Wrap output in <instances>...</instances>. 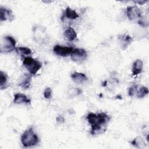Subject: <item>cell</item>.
Segmentation results:
<instances>
[{
  "instance_id": "1",
  "label": "cell",
  "mask_w": 149,
  "mask_h": 149,
  "mask_svg": "<svg viewBox=\"0 0 149 149\" xmlns=\"http://www.w3.org/2000/svg\"><path fill=\"white\" fill-rule=\"evenodd\" d=\"M86 119L91 125L90 134L96 135L105 130L107 125L111 118L105 112H100L98 113H89L87 115Z\"/></svg>"
},
{
  "instance_id": "2",
  "label": "cell",
  "mask_w": 149,
  "mask_h": 149,
  "mask_svg": "<svg viewBox=\"0 0 149 149\" xmlns=\"http://www.w3.org/2000/svg\"><path fill=\"white\" fill-rule=\"evenodd\" d=\"M22 144L24 147H30L36 146L39 143V138L34 132L33 127L26 130L21 136Z\"/></svg>"
},
{
  "instance_id": "3",
  "label": "cell",
  "mask_w": 149,
  "mask_h": 149,
  "mask_svg": "<svg viewBox=\"0 0 149 149\" xmlns=\"http://www.w3.org/2000/svg\"><path fill=\"white\" fill-rule=\"evenodd\" d=\"M23 64L31 75L36 74L37 72L42 68L41 63L38 60L30 56L24 57Z\"/></svg>"
},
{
  "instance_id": "4",
  "label": "cell",
  "mask_w": 149,
  "mask_h": 149,
  "mask_svg": "<svg viewBox=\"0 0 149 149\" xmlns=\"http://www.w3.org/2000/svg\"><path fill=\"white\" fill-rule=\"evenodd\" d=\"M16 41L15 39L10 36H6L3 37L0 47L1 53H8L16 49Z\"/></svg>"
},
{
  "instance_id": "5",
  "label": "cell",
  "mask_w": 149,
  "mask_h": 149,
  "mask_svg": "<svg viewBox=\"0 0 149 149\" xmlns=\"http://www.w3.org/2000/svg\"><path fill=\"white\" fill-rule=\"evenodd\" d=\"M70 57L74 62L81 63L87 59V54L86 50L83 48H73Z\"/></svg>"
},
{
  "instance_id": "6",
  "label": "cell",
  "mask_w": 149,
  "mask_h": 149,
  "mask_svg": "<svg viewBox=\"0 0 149 149\" xmlns=\"http://www.w3.org/2000/svg\"><path fill=\"white\" fill-rule=\"evenodd\" d=\"M126 15L130 20H133L141 18V12L136 6H129L126 8Z\"/></svg>"
},
{
  "instance_id": "7",
  "label": "cell",
  "mask_w": 149,
  "mask_h": 149,
  "mask_svg": "<svg viewBox=\"0 0 149 149\" xmlns=\"http://www.w3.org/2000/svg\"><path fill=\"white\" fill-rule=\"evenodd\" d=\"M73 48L60 45H56L54 47L53 51L55 54L63 57H66L71 54Z\"/></svg>"
},
{
  "instance_id": "8",
  "label": "cell",
  "mask_w": 149,
  "mask_h": 149,
  "mask_svg": "<svg viewBox=\"0 0 149 149\" xmlns=\"http://www.w3.org/2000/svg\"><path fill=\"white\" fill-rule=\"evenodd\" d=\"M34 37L36 41L44 42L46 39V29L41 26H35L33 28Z\"/></svg>"
},
{
  "instance_id": "9",
  "label": "cell",
  "mask_w": 149,
  "mask_h": 149,
  "mask_svg": "<svg viewBox=\"0 0 149 149\" xmlns=\"http://www.w3.org/2000/svg\"><path fill=\"white\" fill-rule=\"evenodd\" d=\"M14 19V15L10 9L1 6L0 8V20L1 22L7 20L12 22Z\"/></svg>"
},
{
  "instance_id": "10",
  "label": "cell",
  "mask_w": 149,
  "mask_h": 149,
  "mask_svg": "<svg viewBox=\"0 0 149 149\" xmlns=\"http://www.w3.org/2000/svg\"><path fill=\"white\" fill-rule=\"evenodd\" d=\"M13 102L17 104H26L30 105L31 100L26 95L21 93H17L14 95Z\"/></svg>"
},
{
  "instance_id": "11",
  "label": "cell",
  "mask_w": 149,
  "mask_h": 149,
  "mask_svg": "<svg viewBox=\"0 0 149 149\" xmlns=\"http://www.w3.org/2000/svg\"><path fill=\"white\" fill-rule=\"evenodd\" d=\"M143 63L141 59H136L133 63L132 72V75L133 76H136L138 74H140L143 71Z\"/></svg>"
},
{
  "instance_id": "12",
  "label": "cell",
  "mask_w": 149,
  "mask_h": 149,
  "mask_svg": "<svg viewBox=\"0 0 149 149\" xmlns=\"http://www.w3.org/2000/svg\"><path fill=\"white\" fill-rule=\"evenodd\" d=\"M118 38L120 42H122V49H126L127 47L133 41V39L132 37L128 34H120L118 36Z\"/></svg>"
},
{
  "instance_id": "13",
  "label": "cell",
  "mask_w": 149,
  "mask_h": 149,
  "mask_svg": "<svg viewBox=\"0 0 149 149\" xmlns=\"http://www.w3.org/2000/svg\"><path fill=\"white\" fill-rule=\"evenodd\" d=\"M71 78L76 83L78 84H82L85 83L87 80V77L86 75L83 73H80V72H75L71 74Z\"/></svg>"
},
{
  "instance_id": "14",
  "label": "cell",
  "mask_w": 149,
  "mask_h": 149,
  "mask_svg": "<svg viewBox=\"0 0 149 149\" xmlns=\"http://www.w3.org/2000/svg\"><path fill=\"white\" fill-rule=\"evenodd\" d=\"M31 75L27 73H24V74L22 77V79H21L20 82L18 84L19 86L21 87L24 89L29 88L31 85Z\"/></svg>"
},
{
  "instance_id": "15",
  "label": "cell",
  "mask_w": 149,
  "mask_h": 149,
  "mask_svg": "<svg viewBox=\"0 0 149 149\" xmlns=\"http://www.w3.org/2000/svg\"><path fill=\"white\" fill-rule=\"evenodd\" d=\"M65 37L69 41H73L77 38V33L70 26L68 27L64 32Z\"/></svg>"
},
{
  "instance_id": "16",
  "label": "cell",
  "mask_w": 149,
  "mask_h": 149,
  "mask_svg": "<svg viewBox=\"0 0 149 149\" xmlns=\"http://www.w3.org/2000/svg\"><path fill=\"white\" fill-rule=\"evenodd\" d=\"M63 16L70 20H74L78 18L79 17V15L77 14L75 10L72 9L70 7L68 6L65 10V14Z\"/></svg>"
},
{
  "instance_id": "17",
  "label": "cell",
  "mask_w": 149,
  "mask_h": 149,
  "mask_svg": "<svg viewBox=\"0 0 149 149\" xmlns=\"http://www.w3.org/2000/svg\"><path fill=\"white\" fill-rule=\"evenodd\" d=\"M8 74L1 70L0 72V88L1 90L6 89L8 87Z\"/></svg>"
},
{
  "instance_id": "18",
  "label": "cell",
  "mask_w": 149,
  "mask_h": 149,
  "mask_svg": "<svg viewBox=\"0 0 149 149\" xmlns=\"http://www.w3.org/2000/svg\"><path fill=\"white\" fill-rule=\"evenodd\" d=\"M148 93V88L145 86H141L140 87H137L136 94V96L139 98H142L147 95Z\"/></svg>"
},
{
  "instance_id": "19",
  "label": "cell",
  "mask_w": 149,
  "mask_h": 149,
  "mask_svg": "<svg viewBox=\"0 0 149 149\" xmlns=\"http://www.w3.org/2000/svg\"><path fill=\"white\" fill-rule=\"evenodd\" d=\"M15 50L17 54H20L22 56H24V55L28 56L32 54L31 50L28 47H18L16 48Z\"/></svg>"
},
{
  "instance_id": "20",
  "label": "cell",
  "mask_w": 149,
  "mask_h": 149,
  "mask_svg": "<svg viewBox=\"0 0 149 149\" xmlns=\"http://www.w3.org/2000/svg\"><path fill=\"white\" fill-rule=\"evenodd\" d=\"M130 143L132 144V145H133V146L137 148H143L144 147V144H145V143L143 139H141V137H136L134 139L130 142Z\"/></svg>"
},
{
  "instance_id": "21",
  "label": "cell",
  "mask_w": 149,
  "mask_h": 149,
  "mask_svg": "<svg viewBox=\"0 0 149 149\" xmlns=\"http://www.w3.org/2000/svg\"><path fill=\"white\" fill-rule=\"evenodd\" d=\"M44 97L46 99H50L52 97V90L49 87H47L44 91Z\"/></svg>"
},
{
  "instance_id": "22",
  "label": "cell",
  "mask_w": 149,
  "mask_h": 149,
  "mask_svg": "<svg viewBox=\"0 0 149 149\" xmlns=\"http://www.w3.org/2000/svg\"><path fill=\"white\" fill-rule=\"evenodd\" d=\"M137 87H138V86H137V85H134V86H131L129 88V90H128V94H129V96L133 97V96L136 94V92Z\"/></svg>"
},
{
  "instance_id": "23",
  "label": "cell",
  "mask_w": 149,
  "mask_h": 149,
  "mask_svg": "<svg viewBox=\"0 0 149 149\" xmlns=\"http://www.w3.org/2000/svg\"><path fill=\"white\" fill-rule=\"evenodd\" d=\"M56 120L58 123H63L64 121H65V119H64V118L61 116V115H59L58 116L56 117Z\"/></svg>"
},
{
  "instance_id": "24",
  "label": "cell",
  "mask_w": 149,
  "mask_h": 149,
  "mask_svg": "<svg viewBox=\"0 0 149 149\" xmlns=\"http://www.w3.org/2000/svg\"><path fill=\"white\" fill-rule=\"evenodd\" d=\"M147 1H134L135 3H137L139 5H143L144 3H145L146 2H147Z\"/></svg>"
}]
</instances>
